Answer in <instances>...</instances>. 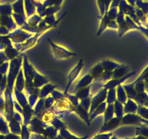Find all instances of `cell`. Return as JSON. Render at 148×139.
<instances>
[{"instance_id":"obj_1","label":"cell","mask_w":148,"mask_h":139,"mask_svg":"<svg viewBox=\"0 0 148 139\" xmlns=\"http://www.w3.org/2000/svg\"><path fill=\"white\" fill-rule=\"evenodd\" d=\"M81 68H82V63H81V62H80L78 63L77 66L76 67V68H75V70L73 69V70L72 71L71 74L69 75V77H68V79H69V83H68L67 86H66V90L68 89V88H69V86L70 85L71 83L72 82V81H73V80L75 79L77 76L78 73H79V72L80 71Z\"/></svg>"},{"instance_id":"obj_2","label":"cell","mask_w":148,"mask_h":139,"mask_svg":"<svg viewBox=\"0 0 148 139\" xmlns=\"http://www.w3.org/2000/svg\"><path fill=\"white\" fill-rule=\"evenodd\" d=\"M142 118L137 115H127L124 119V122L127 124H140Z\"/></svg>"},{"instance_id":"obj_3","label":"cell","mask_w":148,"mask_h":139,"mask_svg":"<svg viewBox=\"0 0 148 139\" xmlns=\"http://www.w3.org/2000/svg\"><path fill=\"white\" fill-rule=\"evenodd\" d=\"M137 134L140 136H145L148 138V127L147 126H143L141 127H138L137 129Z\"/></svg>"},{"instance_id":"obj_4","label":"cell","mask_w":148,"mask_h":139,"mask_svg":"<svg viewBox=\"0 0 148 139\" xmlns=\"http://www.w3.org/2000/svg\"><path fill=\"white\" fill-rule=\"evenodd\" d=\"M119 122V120H116V119H114V120H112L111 121L108 122V125H106V130H110V129L114 128V127L118 125Z\"/></svg>"},{"instance_id":"obj_5","label":"cell","mask_w":148,"mask_h":139,"mask_svg":"<svg viewBox=\"0 0 148 139\" xmlns=\"http://www.w3.org/2000/svg\"><path fill=\"white\" fill-rule=\"evenodd\" d=\"M138 113L142 117L145 118V120H148V109L141 107V108L139 109Z\"/></svg>"},{"instance_id":"obj_6","label":"cell","mask_w":148,"mask_h":139,"mask_svg":"<svg viewBox=\"0 0 148 139\" xmlns=\"http://www.w3.org/2000/svg\"><path fill=\"white\" fill-rule=\"evenodd\" d=\"M141 122L144 123L145 125H146V126H147L148 127V120H144V119H142Z\"/></svg>"},{"instance_id":"obj_7","label":"cell","mask_w":148,"mask_h":139,"mask_svg":"<svg viewBox=\"0 0 148 139\" xmlns=\"http://www.w3.org/2000/svg\"><path fill=\"white\" fill-rule=\"evenodd\" d=\"M134 139H148L147 138L145 137V136H139L138 137H137L136 138H134Z\"/></svg>"},{"instance_id":"obj_8","label":"cell","mask_w":148,"mask_h":139,"mask_svg":"<svg viewBox=\"0 0 148 139\" xmlns=\"http://www.w3.org/2000/svg\"><path fill=\"white\" fill-rule=\"evenodd\" d=\"M112 139H116V138H112Z\"/></svg>"},{"instance_id":"obj_9","label":"cell","mask_w":148,"mask_h":139,"mask_svg":"<svg viewBox=\"0 0 148 139\" xmlns=\"http://www.w3.org/2000/svg\"><path fill=\"white\" fill-rule=\"evenodd\" d=\"M133 139H134V138H133Z\"/></svg>"}]
</instances>
